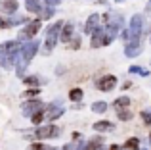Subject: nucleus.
Wrapping results in <instances>:
<instances>
[{
    "label": "nucleus",
    "instance_id": "9",
    "mask_svg": "<svg viewBox=\"0 0 151 150\" xmlns=\"http://www.w3.org/2000/svg\"><path fill=\"white\" fill-rule=\"evenodd\" d=\"M40 110H44V104H42L40 100H29V102H25V104H23L21 112H23V116L31 117V116H33V114L40 112Z\"/></svg>",
    "mask_w": 151,
    "mask_h": 150
},
{
    "label": "nucleus",
    "instance_id": "40",
    "mask_svg": "<svg viewBox=\"0 0 151 150\" xmlns=\"http://www.w3.org/2000/svg\"><path fill=\"white\" fill-rule=\"evenodd\" d=\"M52 150H59V148H52Z\"/></svg>",
    "mask_w": 151,
    "mask_h": 150
},
{
    "label": "nucleus",
    "instance_id": "3",
    "mask_svg": "<svg viewBox=\"0 0 151 150\" xmlns=\"http://www.w3.org/2000/svg\"><path fill=\"white\" fill-rule=\"evenodd\" d=\"M144 15L142 14H134L132 19H130V25H128V42H142V35L145 33L144 29ZM126 42V44H128Z\"/></svg>",
    "mask_w": 151,
    "mask_h": 150
},
{
    "label": "nucleus",
    "instance_id": "29",
    "mask_svg": "<svg viewBox=\"0 0 151 150\" xmlns=\"http://www.w3.org/2000/svg\"><path fill=\"white\" fill-rule=\"evenodd\" d=\"M69 42H71V44H69L71 48H73V50H77L78 46H81V37H73V39H71Z\"/></svg>",
    "mask_w": 151,
    "mask_h": 150
},
{
    "label": "nucleus",
    "instance_id": "23",
    "mask_svg": "<svg viewBox=\"0 0 151 150\" xmlns=\"http://www.w3.org/2000/svg\"><path fill=\"white\" fill-rule=\"evenodd\" d=\"M63 150H84V143L82 141H73V143L65 144Z\"/></svg>",
    "mask_w": 151,
    "mask_h": 150
},
{
    "label": "nucleus",
    "instance_id": "12",
    "mask_svg": "<svg viewBox=\"0 0 151 150\" xmlns=\"http://www.w3.org/2000/svg\"><path fill=\"white\" fill-rule=\"evenodd\" d=\"M59 116H63V106H59V104H52V106H48V110H44V117L48 121L58 119Z\"/></svg>",
    "mask_w": 151,
    "mask_h": 150
},
{
    "label": "nucleus",
    "instance_id": "17",
    "mask_svg": "<svg viewBox=\"0 0 151 150\" xmlns=\"http://www.w3.org/2000/svg\"><path fill=\"white\" fill-rule=\"evenodd\" d=\"M128 106H130V98L128 96H119V98H115V102H113L115 112H117V110H124V108H128Z\"/></svg>",
    "mask_w": 151,
    "mask_h": 150
},
{
    "label": "nucleus",
    "instance_id": "5",
    "mask_svg": "<svg viewBox=\"0 0 151 150\" xmlns=\"http://www.w3.org/2000/svg\"><path fill=\"white\" fill-rule=\"evenodd\" d=\"M90 44H92V48H101V46H107V44H109V41H107V33H105V27H98V29L94 31Z\"/></svg>",
    "mask_w": 151,
    "mask_h": 150
},
{
    "label": "nucleus",
    "instance_id": "30",
    "mask_svg": "<svg viewBox=\"0 0 151 150\" xmlns=\"http://www.w3.org/2000/svg\"><path fill=\"white\" fill-rule=\"evenodd\" d=\"M31 150H52V148H50V146H46V144L35 143V144H31Z\"/></svg>",
    "mask_w": 151,
    "mask_h": 150
},
{
    "label": "nucleus",
    "instance_id": "37",
    "mask_svg": "<svg viewBox=\"0 0 151 150\" xmlns=\"http://www.w3.org/2000/svg\"><path fill=\"white\" fill-rule=\"evenodd\" d=\"M2 27H8V25H6V21H4V19L0 17V29H2Z\"/></svg>",
    "mask_w": 151,
    "mask_h": 150
},
{
    "label": "nucleus",
    "instance_id": "4",
    "mask_svg": "<svg viewBox=\"0 0 151 150\" xmlns=\"http://www.w3.org/2000/svg\"><path fill=\"white\" fill-rule=\"evenodd\" d=\"M61 27H63V21H55L52 27H48V33H46V41H44V54H50L52 50H54V46H55V42H58V39H59V31H61Z\"/></svg>",
    "mask_w": 151,
    "mask_h": 150
},
{
    "label": "nucleus",
    "instance_id": "8",
    "mask_svg": "<svg viewBox=\"0 0 151 150\" xmlns=\"http://www.w3.org/2000/svg\"><path fill=\"white\" fill-rule=\"evenodd\" d=\"M38 29H40V19H35V21H31L29 25L25 27V29L19 31L17 39H33L35 35L38 33Z\"/></svg>",
    "mask_w": 151,
    "mask_h": 150
},
{
    "label": "nucleus",
    "instance_id": "7",
    "mask_svg": "<svg viewBox=\"0 0 151 150\" xmlns=\"http://www.w3.org/2000/svg\"><path fill=\"white\" fill-rule=\"evenodd\" d=\"M96 85L101 92H109V90H113L115 87H117V77H115V75H103V77L98 79Z\"/></svg>",
    "mask_w": 151,
    "mask_h": 150
},
{
    "label": "nucleus",
    "instance_id": "34",
    "mask_svg": "<svg viewBox=\"0 0 151 150\" xmlns=\"http://www.w3.org/2000/svg\"><path fill=\"white\" fill-rule=\"evenodd\" d=\"M145 12L151 14V0H147V4H145Z\"/></svg>",
    "mask_w": 151,
    "mask_h": 150
},
{
    "label": "nucleus",
    "instance_id": "1",
    "mask_svg": "<svg viewBox=\"0 0 151 150\" xmlns=\"http://www.w3.org/2000/svg\"><path fill=\"white\" fill-rule=\"evenodd\" d=\"M38 44L40 42L38 41H29L27 44H23L21 48H19V54H17V75H23L27 69V66L31 64V60H33V56L38 52Z\"/></svg>",
    "mask_w": 151,
    "mask_h": 150
},
{
    "label": "nucleus",
    "instance_id": "16",
    "mask_svg": "<svg viewBox=\"0 0 151 150\" xmlns=\"http://www.w3.org/2000/svg\"><path fill=\"white\" fill-rule=\"evenodd\" d=\"M84 150H103V137H94L84 144Z\"/></svg>",
    "mask_w": 151,
    "mask_h": 150
},
{
    "label": "nucleus",
    "instance_id": "2",
    "mask_svg": "<svg viewBox=\"0 0 151 150\" xmlns=\"http://www.w3.org/2000/svg\"><path fill=\"white\" fill-rule=\"evenodd\" d=\"M19 48L21 46L17 44V41H8L4 44H0V66L2 68H12L14 60L19 54Z\"/></svg>",
    "mask_w": 151,
    "mask_h": 150
},
{
    "label": "nucleus",
    "instance_id": "22",
    "mask_svg": "<svg viewBox=\"0 0 151 150\" xmlns=\"http://www.w3.org/2000/svg\"><path fill=\"white\" fill-rule=\"evenodd\" d=\"M82 96H84L82 89H71V90H69V98H71L73 102H81Z\"/></svg>",
    "mask_w": 151,
    "mask_h": 150
},
{
    "label": "nucleus",
    "instance_id": "32",
    "mask_svg": "<svg viewBox=\"0 0 151 150\" xmlns=\"http://www.w3.org/2000/svg\"><path fill=\"white\" fill-rule=\"evenodd\" d=\"M46 4H48V6H58L59 2H61V0H44Z\"/></svg>",
    "mask_w": 151,
    "mask_h": 150
},
{
    "label": "nucleus",
    "instance_id": "36",
    "mask_svg": "<svg viewBox=\"0 0 151 150\" xmlns=\"http://www.w3.org/2000/svg\"><path fill=\"white\" fill-rule=\"evenodd\" d=\"M107 150H121V146H119V144H111V146L107 148Z\"/></svg>",
    "mask_w": 151,
    "mask_h": 150
},
{
    "label": "nucleus",
    "instance_id": "20",
    "mask_svg": "<svg viewBox=\"0 0 151 150\" xmlns=\"http://www.w3.org/2000/svg\"><path fill=\"white\" fill-rule=\"evenodd\" d=\"M124 150H140V139L138 137H132L124 143Z\"/></svg>",
    "mask_w": 151,
    "mask_h": 150
},
{
    "label": "nucleus",
    "instance_id": "39",
    "mask_svg": "<svg viewBox=\"0 0 151 150\" xmlns=\"http://www.w3.org/2000/svg\"><path fill=\"white\" fill-rule=\"evenodd\" d=\"M115 2H124V0H115Z\"/></svg>",
    "mask_w": 151,
    "mask_h": 150
},
{
    "label": "nucleus",
    "instance_id": "18",
    "mask_svg": "<svg viewBox=\"0 0 151 150\" xmlns=\"http://www.w3.org/2000/svg\"><path fill=\"white\" fill-rule=\"evenodd\" d=\"M128 73H136V75H140V77H149V75H151V71H149V69H145V68H140V66H130Z\"/></svg>",
    "mask_w": 151,
    "mask_h": 150
},
{
    "label": "nucleus",
    "instance_id": "33",
    "mask_svg": "<svg viewBox=\"0 0 151 150\" xmlns=\"http://www.w3.org/2000/svg\"><path fill=\"white\" fill-rule=\"evenodd\" d=\"M81 137H82V135H81V133H77V131H75V133H73V141H81Z\"/></svg>",
    "mask_w": 151,
    "mask_h": 150
},
{
    "label": "nucleus",
    "instance_id": "10",
    "mask_svg": "<svg viewBox=\"0 0 151 150\" xmlns=\"http://www.w3.org/2000/svg\"><path fill=\"white\" fill-rule=\"evenodd\" d=\"M142 50H144V44L142 42H128V44L124 46V56L126 58H136L142 54Z\"/></svg>",
    "mask_w": 151,
    "mask_h": 150
},
{
    "label": "nucleus",
    "instance_id": "13",
    "mask_svg": "<svg viewBox=\"0 0 151 150\" xmlns=\"http://www.w3.org/2000/svg\"><path fill=\"white\" fill-rule=\"evenodd\" d=\"M100 21H101L100 14H92L88 19H86V23H84V33H90V35H92L94 31L100 27Z\"/></svg>",
    "mask_w": 151,
    "mask_h": 150
},
{
    "label": "nucleus",
    "instance_id": "28",
    "mask_svg": "<svg viewBox=\"0 0 151 150\" xmlns=\"http://www.w3.org/2000/svg\"><path fill=\"white\" fill-rule=\"evenodd\" d=\"M31 119H33V123H35V125H38L42 119H44V110H40V112L33 114V116H31Z\"/></svg>",
    "mask_w": 151,
    "mask_h": 150
},
{
    "label": "nucleus",
    "instance_id": "24",
    "mask_svg": "<svg viewBox=\"0 0 151 150\" xmlns=\"http://www.w3.org/2000/svg\"><path fill=\"white\" fill-rule=\"evenodd\" d=\"M23 83H25V85H29V87H38L42 83V79L37 77V75H33V77H25V79H23Z\"/></svg>",
    "mask_w": 151,
    "mask_h": 150
},
{
    "label": "nucleus",
    "instance_id": "38",
    "mask_svg": "<svg viewBox=\"0 0 151 150\" xmlns=\"http://www.w3.org/2000/svg\"><path fill=\"white\" fill-rule=\"evenodd\" d=\"M149 44H151V29H149Z\"/></svg>",
    "mask_w": 151,
    "mask_h": 150
},
{
    "label": "nucleus",
    "instance_id": "21",
    "mask_svg": "<svg viewBox=\"0 0 151 150\" xmlns=\"http://www.w3.org/2000/svg\"><path fill=\"white\" fill-rule=\"evenodd\" d=\"M132 116H134V114L130 112L128 108H124V110H117V117H119L121 121H130V119H132Z\"/></svg>",
    "mask_w": 151,
    "mask_h": 150
},
{
    "label": "nucleus",
    "instance_id": "41",
    "mask_svg": "<svg viewBox=\"0 0 151 150\" xmlns=\"http://www.w3.org/2000/svg\"><path fill=\"white\" fill-rule=\"evenodd\" d=\"M37 2H38V0H37Z\"/></svg>",
    "mask_w": 151,
    "mask_h": 150
},
{
    "label": "nucleus",
    "instance_id": "35",
    "mask_svg": "<svg viewBox=\"0 0 151 150\" xmlns=\"http://www.w3.org/2000/svg\"><path fill=\"white\" fill-rule=\"evenodd\" d=\"M130 87H132V83H130V81H126V83H122V90H124V89H130Z\"/></svg>",
    "mask_w": 151,
    "mask_h": 150
},
{
    "label": "nucleus",
    "instance_id": "19",
    "mask_svg": "<svg viewBox=\"0 0 151 150\" xmlns=\"http://www.w3.org/2000/svg\"><path fill=\"white\" fill-rule=\"evenodd\" d=\"M107 108H109V104H107V102H103V100H98V102H94V104H92V112H96V114L107 112Z\"/></svg>",
    "mask_w": 151,
    "mask_h": 150
},
{
    "label": "nucleus",
    "instance_id": "25",
    "mask_svg": "<svg viewBox=\"0 0 151 150\" xmlns=\"http://www.w3.org/2000/svg\"><path fill=\"white\" fill-rule=\"evenodd\" d=\"M27 10H29V12H33V14H40V10H42V8L38 6V2H37V0H27Z\"/></svg>",
    "mask_w": 151,
    "mask_h": 150
},
{
    "label": "nucleus",
    "instance_id": "15",
    "mask_svg": "<svg viewBox=\"0 0 151 150\" xmlns=\"http://www.w3.org/2000/svg\"><path fill=\"white\" fill-rule=\"evenodd\" d=\"M113 129H115V123L113 121H107V119H101V121L94 123V131L96 133H105V131H113Z\"/></svg>",
    "mask_w": 151,
    "mask_h": 150
},
{
    "label": "nucleus",
    "instance_id": "27",
    "mask_svg": "<svg viewBox=\"0 0 151 150\" xmlns=\"http://www.w3.org/2000/svg\"><path fill=\"white\" fill-rule=\"evenodd\" d=\"M54 14H55V12H54V8H52V6H46L44 10H40V17L42 19H50Z\"/></svg>",
    "mask_w": 151,
    "mask_h": 150
},
{
    "label": "nucleus",
    "instance_id": "11",
    "mask_svg": "<svg viewBox=\"0 0 151 150\" xmlns=\"http://www.w3.org/2000/svg\"><path fill=\"white\" fill-rule=\"evenodd\" d=\"M19 4L17 0H0V12L2 14H8V15H14L17 12Z\"/></svg>",
    "mask_w": 151,
    "mask_h": 150
},
{
    "label": "nucleus",
    "instance_id": "6",
    "mask_svg": "<svg viewBox=\"0 0 151 150\" xmlns=\"http://www.w3.org/2000/svg\"><path fill=\"white\" fill-rule=\"evenodd\" d=\"M59 133L61 131H59L58 125H46V127H38L35 137H38V139H58Z\"/></svg>",
    "mask_w": 151,
    "mask_h": 150
},
{
    "label": "nucleus",
    "instance_id": "14",
    "mask_svg": "<svg viewBox=\"0 0 151 150\" xmlns=\"http://www.w3.org/2000/svg\"><path fill=\"white\" fill-rule=\"evenodd\" d=\"M73 35H75L73 23H65V25H63V29L59 31V39H61L63 42H69L71 39H73Z\"/></svg>",
    "mask_w": 151,
    "mask_h": 150
},
{
    "label": "nucleus",
    "instance_id": "26",
    "mask_svg": "<svg viewBox=\"0 0 151 150\" xmlns=\"http://www.w3.org/2000/svg\"><path fill=\"white\" fill-rule=\"evenodd\" d=\"M142 121H144V125H151V108H145V110H142Z\"/></svg>",
    "mask_w": 151,
    "mask_h": 150
},
{
    "label": "nucleus",
    "instance_id": "31",
    "mask_svg": "<svg viewBox=\"0 0 151 150\" xmlns=\"http://www.w3.org/2000/svg\"><path fill=\"white\" fill-rule=\"evenodd\" d=\"M38 92H40V90H38L37 89V87H33V89H31V90H27V92H25V96H29V98H33V96H37V94Z\"/></svg>",
    "mask_w": 151,
    "mask_h": 150
}]
</instances>
